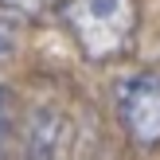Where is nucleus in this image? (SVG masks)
I'll use <instances>...</instances> for the list:
<instances>
[{
    "label": "nucleus",
    "mask_w": 160,
    "mask_h": 160,
    "mask_svg": "<svg viewBox=\"0 0 160 160\" xmlns=\"http://www.w3.org/2000/svg\"><path fill=\"white\" fill-rule=\"evenodd\" d=\"M59 20L90 62H113L141 31V0H62Z\"/></svg>",
    "instance_id": "nucleus-1"
},
{
    "label": "nucleus",
    "mask_w": 160,
    "mask_h": 160,
    "mask_svg": "<svg viewBox=\"0 0 160 160\" xmlns=\"http://www.w3.org/2000/svg\"><path fill=\"white\" fill-rule=\"evenodd\" d=\"M117 117L137 148L160 145V70H141L117 82Z\"/></svg>",
    "instance_id": "nucleus-2"
},
{
    "label": "nucleus",
    "mask_w": 160,
    "mask_h": 160,
    "mask_svg": "<svg viewBox=\"0 0 160 160\" xmlns=\"http://www.w3.org/2000/svg\"><path fill=\"white\" fill-rule=\"evenodd\" d=\"M23 160H70V125L55 109H35L23 129Z\"/></svg>",
    "instance_id": "nucleus-3"
},
{
    "label": "nucleus",
    "mask_w": 160,
    "mask_h": 160,
    "mask_svg": "<svg viewBox=\"0 0 160 160\" xmlns=\"http://www.w3.org/2000/svg\"><path fill=\"white\" fill-rule=\"evenodd\" d=\"M12 137H16V102H12V94L0 86V160H4Z\"/></svg>",
    "instance_id": "nucleus-4"
},
{
    "label": "nucleus",
    "mask_w": 160,
    "mask_h": 160,
    "mask_svg": "<svg viewBox=\"0 0 160 160\" xmlns=\"http://www.w3.org/2000/svg\"><path fill=\"white\" fill-rule=\"evenodd\" d=\"M16 43H20V28H16L12 16L0 12V59H4V55H12V51H16Z\"/></svg>",
    "instance_id": "nucleus-5"
}]
</instances>
